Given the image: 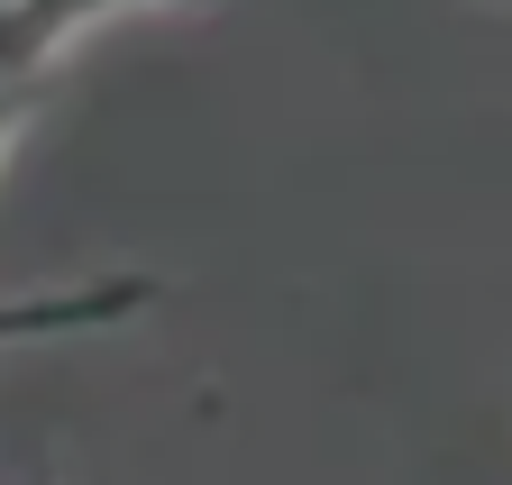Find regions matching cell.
<instances>
[{
    "mask_svg": "<svg viewBox=\"0 0 512 485\" xmlns=\"http://www.w3.org/2000/svg\"><path fill=\"white\" fill-rule=\"evenodd\" d=\"M165 284L156 275H92V284H28V293H0V348H46V339H92L156 312Z\"/></svg>",
    "mask_w": 512,
    "mask_h": 485,
    "instance_id": "6da1fadb",
    "label": "cell"
},
{
    "mask_svg": "<svg viewBox=\"0 0 512 485\" xmlns=\"http://www.w3.org/2000/svg\"><path fill=\"white\" fill-rule=\"evenodd\" d=\"M92 28H110V10H64V0H0V92L10 101H46L55 65L74 55Z\"/></svg>",
    "mask_w": 512,
    "mask_h": 485,
    "instance_id": "7a4b0ae2",
    "label": "cell"
},
{
    "mask_svg": "<svg viewBox=\"0 0 512 485\" xmlns=\"http://www.w3.org/2000/svg\"><path fill=\"white\" fill-rule=\"evenodd\" d=\"M28 119H37V101H10V92H0V156L19 147V129H28Z\"/></svg>",
    "mask_w": 512,
    "mask_h": 485,
    "instance_id": "3957f363",
    "label": "cell"
}]
</instances>
